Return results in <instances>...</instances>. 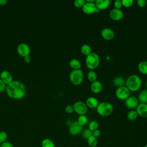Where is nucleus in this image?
Listing matches in <instances>:
<instances>
[{
	"instance_id": "1",
	"label": "nucleus",
	"mask_w": 147,
	"mask_h": 147,
	"mask_svg": "<svg viewBox=\"0 0 147 147\" xmlns=\"http://www.w3.org/2000/svg\"><path fill=\"white\" fill-rule=\"evenodd\" d=\"M6 91L8 96L14 99H21L26 94L25 84L18 80H13L6 86Z\"/></svg>"
},
{
	"instance_id": "2",
	"label": "nucleus",
	"mask_w": 147,
	"mask_h": 147,
	"mask_svg": "<svg viewBox=\"0 0 147 147\" xmlns=\"http://www.w3.org/2000/svg\"><path fill=\"white\" fill-rule=\"evenodd\" d=\"M126 87L131 92H136L140 90L142 85L141 78L136 74L130 75L126 79Z\"/></svg>"
},
{
	"instance_id": "3",
	"label": "nucleus",
	"mask_w": 147,
	"mask_h": 147,
	"mask_svg": "<svg viewBox=\"0 0 147 147\" xmlns=\"http://www.w3.org/2000/svg\"><path fill=\"white\" fill-rule=\"evenodd\" d=\"M96 111L99 115L102 117H108L113 112V106L109 102H102L99 103L96 108Z\"/></svg>"
},
{
	"instance_id": "4",
	"label": "nucleus",
	"mask_w": 147,
	"mask_h": 147,
	"mask_svg": "<svg viewBox=\"0 0 147 147\" xmlns=\"http://www.w3.org/2000/svg\"><path fill=\"white\" fill-rule=\"evenodd\" d=\"M85 63L86 67L90 70H94L96 68L100 63V58L99 55L94 52L91 53L86 56Z\"/></svg>"
},
{
	"instance_id": "5",
	"label": "nucleus",
	"mask_w": 147,
	"mask_h": 147,
	"mask_svg": "<svg viewBox=\"0 0 147 147\" xmlns=\"http://www.w3.org/2000/svg\"><path fill=\"white\" fill-rule=\"evenodd\" d=\"M69 79L72 84L75 86L80 85L84 79V74L82 69L72 70L69 75Z\"/></svg>"
},
{
	"instance_id": "6",
	"label": "nucleus",
	"mask_w": 147,
	"mask_h": 147,
	"mask_svg": "<svg viewBox=\"0 0 147 147\" xmlns=\"http://www.w3.org/2000/svg\"><path fill=\"white\" fill-rule=\"evenodd\" d=\"M73 106L74 111L79 115H86L88 111V107L83 101L78 100L74 103Z\"/></svg>"
},
{
	"instance_id": "7",
	"label": "nucleus",
	"mask_w": 147,
	"mask_h": 147,
	"mask_svg": "<svg viewBox=\"0 0 147 147\" xmlns=\"http://www.w3.org/2000/svg\"><path fill=\"white\" fill-rule=\"evenodd\" d=\"M115 94L116 97L120 100H125L130 96V91L125 86L118 87L115 90Z\"/></svg>"
},
{
	"instance_id": "8",
	"label": "nucleus",
	"mask_w": 147,
	"mask_h": 147,
	"mask_svg": "<svg viewBox=\"0 0 147 147\" xmlns=\"http://www.w3.org/2000/svg\"><path fill=\"white\" fill-rule=\"evenodd\" d=\"M83 130V126L80 125L77 121L71 123L69 127V133L72 136H75L82 133Z\"/></svg>"
},
{
	"instance_id": "9",
	"label": "nucleus",
	"mask_w": 147,
	"mask_h": 147,
	"mask_svg": "<svg viewBox=\"0 0 147 147\" xmlns=\"http://www.w3.org/2000/svg\"><path fill=\"white\" fill-rule=\"evenodd\" d=\"M17 52L20 56L24 57L29 55L30 52V48L28 44L22 42L17 46Z\"/></svg>"
},
{
	"instance_id": "10",
	"label": "nucleus",
	"mask_w": 147,
	"mask_h": 147,
	"mask_svg": "<svg viewBox=\"0 0 147 147\" xmlns=\"http://www.w3.org/2000/svg\"><path fill=\"white\" fill-rule=\"evenodd\" d=\"M124 14L121 9H113L109 12L110 18L114 21H119L123 17Z\"/></svg>"
},
{
	"instance_id": "11",
	"label": "nucleus",
	"mask_w": 147,
	"mask_h": 147,
	"mask_svg": "<svg viewBox=\"0 0 147 147\" xmlns=\"http://www.w3.org/2000/svg\"><path fill=\"white\" fill-rule=\"evenodd\" d=\"M125 104L129 109H134L138 105L139 100L137 97L134 96H130L125 100Z\"/></svg>"
},
{
	"instance_id": "12",
	"label": "nucleus",
	"mask_w": 147,
	"mask_h": 147,
	"mask_svg": "<svg viewBox=\"0 0 147 147\" xmlns=\"http://www.w3.org/2000/svg\"><path fill=\"white\" fill-rule=\"evenodd\" d=\"M96 7L95 3L86 2L82 7V10L86 14H91L96 12Z\"/></svg>"
},
{
	"instance_id": "13",
	"label": "nucleus",
	"mask_w": 147,
	"mask_h": 147,
	"mask_svg": "<svg viewBox=\"0 0 147 147\" xmlns=\"http://www.w3.org/2000/svg\"><path fill=\"white\" fill-rule=\"evenodd\" d=\"M0 78L2 82L7 86L13 81L11 73L6 70L2 71L0 74Z\"/></svg>"
},
{
	"instance_id": "14",
	"label": "nucleus",
	"mask_w": 147,
	"mask_h": 147,
	"mask_svg": "<svg viewBox=\"0 0 147 147\" xmlns=\"http://www.w3.org/2000/svg\"><path fill=\"white\" fill-rule=\"evenodd\" d=\"M101 36L106 40H111L115 36L114 32L109 28H105L103 29L100 33Z\"/></svg>"
},
{
	"instance_id": "15",
	"label": "nucleus",
	"mask_w": 147,
	"mask_h": 147,
	"mask_svg": "<svg viewBox=\"0 0 147 147\" xmlns=\"http://www.w3.org/2000/svg\"><path fill=\"white\" fill-rule=\"evenodd\" d=\"M138 115L143 118H147V104L140 103L136 108Z\"/></svg>"
},
{
	"instance_id": "16",
	"label": "nucleus",
	"mask_w": 147,
	"mask_h": 147,
	"mask_svg": "<svg viewBox=\"0 0 147 147\" xmlns=\"http://www.w3.org/2000/svg\"><path fill=\"white\" fill-rule=\"evenodd\" d=\"M111 2L110 0H96L95 2L96 7L100 10H105L109 7Z\"/></svg>"
},
{
	"instance_id": "17",
	"label": "nucleus",
	"mask_w": 147,
	"mask_h": 147,
	"mask_svg": "<svg viewBox=\"0 0 147 147\" xmlns=\"http://www.w3.org/2000/svg\"><path fill=\"white\" fill-rule=\"evenodd\" d=\"M91 91L94 94H99L102 90V84L100 81L96 80L91 83L90 86Z\"/></svg>"
},
{
	"instance_id": "18",
	"label": "nucleus",
	"mask_w": 147,
	"mask_h": 147,
	"mask_svg": "<svg viewBox=\"0 0 147 147\" xmlns=\"http://www.w3.org/2000/svg\"><path fill=\"white\" fill-rule=\"evenodd\" d=\"M85 103L88 108L90 107L91 109H96L99 104V101L94 96H90L86 99Z\"/></svg>"
},
{
	"instance_id": "19",
	"label": "nucleus",
	"mask_w": 147,
	"mask_h": 147,
	"mask_svg": "<svg viewBox=\"0 0 147 147\" xmlns=\"http://www.w3.org/2000/svg\"><path fill=\"white\" fill-rule=\"evenodd\" d=\"M69 65L73 70L80 69L82 67V64L80 61L77 59H72L69 62Z\"/></svg>"
},
{
	"instance_id": "20",
	"label": "nucleus",
	"mask_w": 147,
	"mask_h": 147,
	"mask_svg": "<svg viewBox=\"0 0 147 147\" xmlns=\"http://www.w3.org/2000/svg\"><path fill=\"white\" fill-rule=\"evenodd\" d=\"M126 80L122 76H117L115 77L113 80V84L118 87H120L122 86H124L125 85Z\"/></svg>"
},
{
	"instance_id": "21",
	"label": "nucleus",
	"mask_w": 147,
	"mask_h": 147,
	"mask_svg": "<svg viewBox=\"0 0 147 147\" xmlns=\"http://www.w3.org/2000/svg\"><path fill=\"white\" fill-rule=\"evenodd\" d=\"M139 72L144 75H147V61H140L138 64Z\"/></svg>"
},
{
	"instance_id": "22",
	"label": "nucleus",
	"mask_w": 147,
	"mask_h": 147,
	"mask_svg": "<svg viewBox=\"0 0 147 147\" xmlns=\"http://www.w3.org/2000/svg\"><path fill=\"white\" fill-rule=\"evenodd\" d=\"M138 99L140 103L147 104V89L144 90L139 93Z\"/></svg>"
},
{
	"instance_id": "23",
	"label": "nucleus",
	"mask_w": 147,
	"mask_h": 147,
	"mask_svg": "<svg viewBox=\"0 0 147 147\" xmlns=\"http://www.w3.org/2000/svg\"><path fill=\"white\" fill-rule=\"evenodd\" d=\"M41 147H56L53 141L49 138H44L41 143Z\"/></svg>"
},
{
	"instance_id": "24",
	"label": "nucleus",
	"mask_w": 147,
	"mask_h": 147,
	"mask_svg": "<svg viewBox=\"0 0 147 147\" xmlns=\"http://www.w3.org/2000/svg\"><path fill=\"white\" fill-rule=\"evenodd\" d=\"M91 51L92 49L91 47L88 44H83L80 48V51L82 53L86 56L92 53Z\"/></svg>"
},
{
	"instance_id": "25",
	"label": "nucleus",
	"mask_w": 147,
	"mask_h": 147,
	"mask_svg": "<svg viewBox=\"0 0 147 147\" xmlns=\"http://www.w3.org/2000/svg\"><path fill=\"white\" fill-rule=\"evenodd\" d=\"M87 144L90 147H96L98 144V138L93 136H91L90 137H89L87 140Z\"/></svg>"
},
{
	"instance_id": "26",
	"label": "nucleus",
	"mask_w": 147,
	"mask_h": 147,
	"mask_svg": "<svg viewBox=\"0 0 147 147\" xmlns=\"http://www.w3.org/2000/svg\"><path fill=\"white\" fill-rule=\"evenodd\" d=\"M87 79L91 83L95 82L97 79V74L94 70H90L87 75Z\"/></svg>"
},
{
	"instance_id": "27",
	"label": "nucleus",
	"mask_w": 147,
	"mask_h": 147,
	"mask_svg": "<svg viewBox=\"0 0 147 147\" xmlns=\"http://www.w3.org/2000/svg\"><path fill=\"white\" fill-rule=\"evenodd\" d=\"M138 114L136 110H131L129 111L127 114V118L130 121H134L138 117Z\"/></svg>"
},
{
	"instance_id": "28",
	"label": "nucleus",
	"mask_w": 147,
	"mask_h": 147,
	"mask_svg": "<svg viewBox=\"0 0 147 147\" xmlns=\"http://www.w3.org/2000/svg\"><path fill=\"white\" fill-rule=\"evenodd\" d=\"M77 122L82 126L86 125L88 122V118L86 115H80L78 118Z\"/></svg>"
},
{
	"instance_id": "29",
	"label": "nucleus",
	"mask_w": 147,
	"mask_h": 147,
	"mask_svg": "<svg viewBox=\"0 0 147 147\" xmlns=\"http://www.w3.org/2000/svg\"><path fill=\"white\" fill-rule=\"evenodd\" d=\"M91 136H92V131L91 130H90L88 128L83 129V130L82 132V138L84 140H87Z\"/></svg>"
},
{
	"instance_id": "30",
	"label": "nucleus",
	"mask_w": 147,
	"mask_h": 147,
	"mask_svg": "<svg viewBox=\"0 0 147 147\" xmlns=\"http://www.w3.org/2000/svg\"><path fill=\"white\" fill-rule=\"evenodd\" d=\"M99 127V123L97 121L95 120H92L88 124V129L93 131L94 130L98 129Z\"/></svg>"
},
{
	"instance_id": "31",
	"label": "nucleus",
	"mask_w": 147,
	"mask_h": 147,
	"mask_svg": "<svg viewBox=\"0 0 147 147\" xmlns=\"http://www.w3.org/2000/svg\"><path fill=\"white\" fill-rule=\"evenodd\" d=\"M7 134L5 131H0V144H2L6 141H7Z\"/></svg>"
},
{
	"instance_id": "32",
	"label": "nucleus",
	"mask_w": 147,
	"mask_h": 147,
	"mask_svg": "<svg viewBox=\"0 0 147 147\" xmlns=\"http://www.w3.org/2000/svg\"><path fill=\"white\" fill-rule=\"evenodd\" d=\"M86 1L85 0H75L74 2V5L76 7H82L86 3Z\"/></svg>"
},
{
	"instance_id": "33",
	"label": "nucleus",
	"mask_w": 147,
	"mask_h": 147,
	"mask_svg": "<svg viewBox=\"0 0 147 147\" xmlns=\"http://www.w3.org/2000/svg\"><path fill=\"white\" fill-rule=\"evenodd\" d=\"M122 6L125 7H129L133 5L134 1L133 0H122Z\"/></svg>"
},
{
	"instance_id": "34",
	"label": "nucleus",
	"mask_w": 147,
	"mask_h": 147,
	"mask_svg": "<svg viewBox=\"0 0 147 147\" xmlns=\"http://www.w3.org/2000/svg\"><path fill=\"white\" fill-rule=\"evenodd\" d=\"M65 111L68 114H71L74 111V106L71 105H68L65 107Z\"/></svg>"
},
{
	"instance_id": "35",
	"label": "nucleus",
	"mask_w": 147,
	"mask_h": 147,
	"mask_svg": "<svg viewBox=\"0 0 147 147\" xmlns=\"http://www.w3.org/2000/svg\"><path fill=\"white\" fill-rule=\"evenodd\" d=\"M114 6L115 9H121V8L122 6V2L121 0H116L114 2Z\"/></svg>"
},
{
	"instance_id": "36",
	"label": "nucleus",
	"mask_w": 147,
	"mask_h": 147,
	"mask_svg": "<svg viewBox=\"0 0 147 147\" xmlns=\"http://www.w3.org/2000/svg\"><path fill=\"white\" fill-rule=\"evenodd\" d=\"M6 85L2 82L0 78V92H3L6 91Z\"/></svg>"
},
{
	"instance_id": "37",
	"label": "nucleus",
	"mask_w": 147,
	"mask_h": 147,
	"mask_svg": "<svg viewBox=\"0 0 147 147\" xmlns=\"http://www.w3.org/2000/svg\"><path fill=\"white\" fill-rule=\"evenodd\" d=\"M1 147H14V146L11 142L7 141L1 144Z\"/></svg>"
},
{
	"instance_id": "38",
	"label": "nucleus",
	"mask_w": 147,
	"mask_h": 147,
	"mask_svg": "<svg viewBox=\"0 0 147 147\" xmlns=\"http://www.w3.org/2000/svg\"><path fill=\"white\" fill-rule=\"evenodd\" d=\"M137 5L140 7H143L146 5V1L145 0H138L137 1Z\"/></svg>"
},
{
	"instance_id": "39",
	"label": "nucleus",
	"mask_w": 147,
	"mask_h": 147,
	"mask_svg": "<svg viewBox=\"0 0 147 147\" xmlns=\"http://www.w3.org/2000/svg\"><path fill=\"white\" fill-rule=\"evenodd\" d=\"M100 134H101V132H100V130L99 129H96V130H94V131H92V136H94V137H95L97 138H98L99 137H100Z\"/></svg>"
},
{
	"instance_id": "40",
	"label": "nucleus",
	"mask_w": 147,
	"mask_h": 147,
	"mask_svg": "<svg viewBox=\"0 0 147 147\" xmlns=\"http://www.w3.org/2000/svg\"><path fill=\"white\" fill-rule=\"evenodd\" d=\"M24 60L25 62H26V63H30V62L31 61L32 58H31V56H30L28 55V56H26L24 57Z\"/></svg>"
},
{
	"instance_id": "41",
	"label": "nucleus",
	"mask_w": 147,
	"mask_h": 147,
	"mask_svg": "<svg viewBox=\"0 0 147 147\" xmlns=\"http://www.w3.org/2000/svg\"><path fill=\"white\" fill-rule=\"evenodd\" d=\"M8 3L7 0H0V5L1 6H5Z\"/></svg>"
},
{
	"instance_id": "42",
	"label": "nucleus",
	"mask_w": 147,
	"mask_h": 147,
	"mask_svg": "<svg viewBox=\"0 0 147 147\" xmlns=\"http://www.w3.org/2000/svg\"><path fill=\"white\" fill-rule=\"evenodd\" d=\"M145 85H146V89H147V80H146V84H145Z\"/></svg>"
},
{
	"instance_id": "43",
	"label": "nucleus",
	"mask_w": 147,
	"mask_h": 147,
	"mask_svg": "<svg viewBox=\"0 0 147 147\" xmlns=\"http://www.w3.org/2000/svg\"><path fill=\"white\" fill-rule=\"evenodd\" d=\"M143 147H147V144H146V145H145Z\"/></svg>"
},
{
	"instance_id": "44",
	"label": "nucleus",
	"mask_w": 147,
	"mask_h": 147,
	"mask_svg": "<svg viewBox=\"0 0 147 147\" xmlns=\"http://www.w3.org/2000/svg\"><path fill=\"white\" fill-rule=\"evenodd\" d=\"M0 147H1V144H0Z\"/></svg>"
}]
</instances>
